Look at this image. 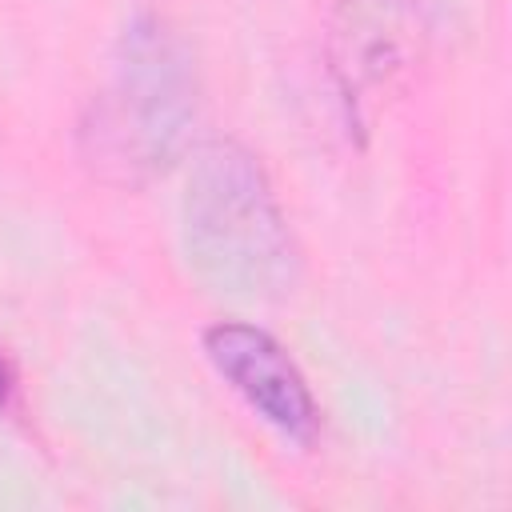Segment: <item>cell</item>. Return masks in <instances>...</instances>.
<instances>
[{
    "instance_id": "cell-4",
    "label": "cell",
    "mask_w": 512,
    "mask_h": 512,
    "mask_svg": "<svg viewBox=\"0 0 512 512\" xmlns=\"http://www.w3.org/2000/svg\"><path fill=\"white\" fill-rule=\"evenodd\" d=\"M424 44L416 0H340L328 28V64L352 116L372 88L404 72Z\"/></svg>"
},
{
    "instance_id": "cell-5",
    "label": "cell",
    "mask_w": 512,
    "mask_h": 512,
    "mask_svg": "<svg viewBox=\"0 0 512 512\" xmlns=\"http://www.w3.org/2000/svg\"><path fill=\"white\" fill-rule=\"evenodd\" d=\"M12 388H16V376H12V364L0 356V408H8L12 400Z\"/></svg>"
},
{
    "instance_id": "cell-2",
    "label": "cell",
    "mask_w": 512,
    "mask_h": 512,
    "mask_svg": "<svg viewBox=\"0 0 512 512\" xmlns=\"http://www.w3.org/2000/svg\"><path fill=\"white\" fill-rule=\"evenodd\" d=\"M180 232L188 268L216 296L268 304L288 296L300 276V248L272 180L236 140H212L196 152Z\"/></svg>"
},
{
    "instance_id": "cell-1",
    "label": "cell",
    "mask_w": 512,
    "mask_h": 512,
    "mask_svg": "<svg viewBox=\"0 0 512 512\" xmlns=\"http://www.w3.org/2000/svg\"><path fill=\"white\" fill-rule=\"evenodd\" d=\"M196 108L200 76L188 40L144 8L112 48L108 80L80 116L76 152L104 184H144L184 152Z\"/></svg>"
},
{
    "instance_id": "cell-3",
    "label": "cell",
    "mask_w": 512,
    "mask_h": 512,
    "mask_svg": "<svg viewBox=\"0 0 512 512\" xmlns=\"http://www.w3.org/2000/svg\"><path fill=\"white\" fill-rule=\"evenodd\" d=\"M204 356L268 428L300 448L316 440L320 404L304 372L272 332L244 320H220L204 328Z\"/></svg>"
}]
</instances>
